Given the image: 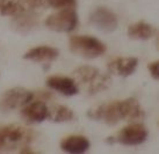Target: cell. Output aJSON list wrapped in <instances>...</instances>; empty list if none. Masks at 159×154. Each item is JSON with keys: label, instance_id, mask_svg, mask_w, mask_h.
Masks as SVG:
<instances>
[{"label": "cell", "instance_id": "6da1fadb", "mask_svg": "<svg viewBox=\"0 0 159 154\" xmlns=\"http://www.w3.org/2000/svg\"><path fill=\"white\" fill-rule=\"evenodd\" d=\"M87 116L95 120H103L108 125H115L122 120L143 118L145 111L136 99L128 98L90 108Z\"/></svg>", "mask_w": 159, "mask_h": 154}, {"label": "cell", "instance_id": "7a4b0ae2", "mask_svg": "<svg viewBox=\"0 0 159 154\" xmlns=\"http://www.w3.org/2000/svg\"><path fill=\"white\" fill-rule=\"evenodd\" d=\"M76 85L85 89L86 93L96 95L107 89L110 86L111 79L106 74L92 66H82L73 73Z\"/></svg>", "mask_w": 159, "mask_h": 154}, {"label": "cell", "instance_id": "3957f363", "mask_svg": "<svg viewBox=\"0 0 159 154\" xmlns=\"http://www.w3.org/2000/svg\"><path fill=\"white\" fill-rule=\"evenodd\" d=\"M33 132L19 125L0 126V151H10L32 141Z\"/></svg>", "mask_w": 159, "mask_h": 154}, {"label": "cell", "instance_id": "277c9868", "mask_svg": "<svg viewBox=\"0 0 159 154\" xmlns=\"http://www.w3.org/2000/svg\"><path fill=\"white\" fill-rule=\"evenodd\" d=\"M69 48L74 54L85 59H96L106 52V45L91 36H73L69 38Z\"/></svg>", "mask_w": 159, "mask_h": 154}, {"label": "cell", "instance_id": "5b68a950", "mask_svg": "<svg viewBox=\"0 0 159 154\" xmlns=\"http://www.w3.org/2000/svg\"><path fill=\"white\" fill-rule=\"evenodd\" d=\"M148 130L141 123H133L123 128L115 137L107 138V142L113 144L118 142L125 146H136L147 141Z\"/></svg>", "mask_w": 159, "mask_h": 154}, {"label": "cell", "instance_id": "8992f818", "mask_svg": "<svg viewBox=\"0 0 159 154\" xmlns=\"http://www.w3.org/2000/svg\"><path fill=\"white\" fill-rule=\"evenodd\" d=\"M34 95L24 88L16 87L7 90L0 98V111H11L27 105L33 99Z\"/></svg>", "mask_w": 159, "mask_h": 154}, {"label": "cell", "instance_id": "52a82bcc", "mask_svg": "<svg viewBox=\"0 0 159 154\" xmlns=\"http://www.w3.org/2000/svg\"><path fill=\"white\" fill-rule=\"evenodd\" d=\"M78 17L73 9H63L58 13L49 16L45 24L49 29L60 32L68 33L73 31L77 26Z\"/></svg>", "mask_w": 159, "mask_h": 154}, {"label": "cell", "instance_id": "ba28073f", "mask_svg": "<svg viewBox=\"0 0 159 154\" xmlns=\"http://www.w3.org/2000/svg\"><path fill=\"white\" fill-rule=\"evenodd\" d=\"M90 24L104 33H111L117 27V17L106 7H98L90 15Z\"/></svg>", "mask_w": 159, "mask_h": 154}, {"label": "cell", "instance_id": "9c48e42d", "mask_svg": "<svg viewBox=\"0 0 159 154\" xmlns=\"http://www.w3.org/2000/svg\"><path fill=\"white\" fill-rule=\"evenodd\" d=\"M47 85L50 89L65 95L75 96L78 93V86L73 79L64 76H51L47 79Z\"/></svg>", "mask_w": 159, "mask_h": 154}, {"label": "cell", "instance_id": "30bf717a", "mask_svg": "<svg viewBox=\"0 0 159 154\" xmlns=\"http://www.w3.org/2000/svg\"><path fill=\"white\" fill-rule=\"evenodd\" d=\"M48 108L42 101L28 103L22 108L21 116L28 123H40L48 118Z\"/></svg>", "mask_w": 159, "mask_h": 154}, {"label": "cell", "instance_id": "8fae6325", "mask_svg": "<svg viewBox=\"0 0 159 154\" xmlns=\"http://www.w3.org/2000/svg\"><path fill=\"white\" fill-rule=\"evenodd\" d=\"M138 60L135 58H117L112 60L107 67L112 74L125 78L135 72Z\"/></svg>", "mask_w": 159, "mask_h": 154}, {"label": "cell", "instance_id": "7c38bea8", "mask_svg": "<svg viewBox=\"0 0 159 154\" xmlns=\"http://www.w3.org/2000/svg\"><path fill=\"white\" fill-rule=\"evenodd\" d=\"M62 151L67 153H85L90 148L89 140L82 135H71L65 138L60 143Z\"/></svg>", "mask_w": 159, "mask_h": 154}, {"label": "cell", "instance_id": "4fadbf2b", "mask_svg": "<svg viewBox=\"0 0 159 154\" xmlns=\"http://www.w3.org/2000/svg\"><path fill=\"white\" fill-rule=\"evenodd\" d=\"M59 55V50L49 46H40L28 50L24 55V59L35 62H47L55 60Z\"/></svg>", "mask_w": 159, "mask_h": 154}, {"label": "cell", "instance_id": "5bb4252c", "mask_svg": "<svg viewBox=\"0 0 159 154\" xmlns=\"http://www.w3.org/2000/svg\"><path fill=\"white\" fill-rule=\"evenodd\" d=\"M37 21L35 13L23 12L15 17L11 25L15 31L21 34H26L37 26Z\"/></svg>", "mask_w": 159, "mask_h": 154}, {"label": "cell", "instance_id": "9a60e30c", "mask_svg": "<svg viewBox=\"0 0 159 154\" xmlns=\"http://www.w3.org/2000/svg\"><path fill=\"white\" fill-rule=\"evenodd\" d=\"M156 29L148 23L140 21L129 26L127 34L130 38L136 40H147L153 36Z\"/></svg>", "mask_w": 159, "mask_h": 154}, {"label": "cell", "instance_id": "2e32d148", "mask_svg": "<svg viewBox=\"0 0 159 154\" xmlns=\"http://www.w3.org/2000/svg\"><path fill=\"white\" fill-rule=\"evenodd\" d=\"M75 117L73 110L63 105H53L48 108V118L53 122L62 123L71 121Z\"/></svg>", "mask_w": 159, "mask_h": 154}, {"label": "cell", "instance_id": "e0dca14e", "mask_svg": "<svg viewBox=\"0 0 159 154\" xmlns=\"http://www.w3.org/2000/svg\"><path fill=\"white\" fill-rule=\"evenodd\" d=\"M22 12H34L46 8L48 4L47 0H18Z\"/></svg>", "mask_w": 159, "mask_h": 154}, {"label": "cell", "instance_id": "ac0fdd59", "mask_svg": "<svg viewBox=\"0 0 159 154\" xmlns=\"http://www.w3.org/2000/svg\"><path fill=\"white\" fill-rule=\"evenodd\" d=\"M23 13L17 2L13 0H0V15L2 16H16Z\"/></svg>", "mask_w": 159, "mask_h": 154}, {"label": "cell", "instance_id": "d6986e66", "mask_svg": "<svg viewBox=\"0 0 159 154\" xmlns=\"http://www.w3.org/2000/svg\"><path fill=\"white\" fill-rule=\"evenodd\" d=\"M48 6L54 8L73 9L76 6V0H47Z\"/></svg>", "mask_w": 159, "mask_h": 154}, {"label": "cell", "instance_id": "ffe728a7", "mask_svg": "<svg viewBox=\"0 0 159 154\" xmlns=\"http://www.w3.org/2000/svg\"><path fill=\"white\" fill-rule=\"evenodd\" d=\"M159 63L158 61H154L148 64V70L150 72L152 78L156 80H157L159 78Z\"/></svg>", "mask_w": 159, "mask_h": 154}, {"label": "cell", "instance_id": "44dd1931", "mask_svg": "<svg viewBox=\"0 0 159 154\" xmlns=\"http://www.w3.org/2000/svg\"><path fill=\"white\" fill-rule=\"evenodd\" d=\"M21 152L22 153H33V152L29 148H27V147H25V149H22Z\"/></svg>", "mask_w": 159, "mask_h": 154}]
</instances>
